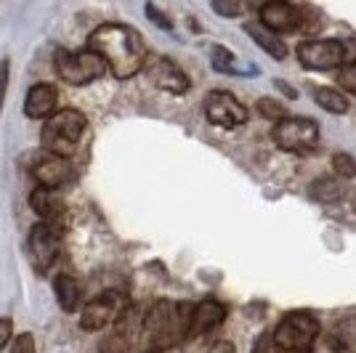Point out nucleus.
I'll use <instances>...</instances> for the list:
<instances>
[{
    "instance_id": "6e6552de",
    "label": "nucleus",
    "mask_w": 356,
    "mask_h": 353,
    "mask_svg": "<svg viewBox=\"0 0 356 353\" xmlns=\"http://www.w3.org/2000/svg\"><path fill=\"white\" fill-rule=\"evenodd\" d=\"M61 250V231H56L54 226L38 221L30 229L27 236V252H30V263L38 274H45L51 265L56 263Z\"/></svg>"
},
{
    "instance_id": "aec40b11",
    "label": "nucleus",
    "mask_w": 356,
    "mask_h": 353,
    "mask_svg": "<svg viewBox=\"0 0 356 353\" xmlns=\"http://www.w3.org/2000/svg\"><path fill=\"white\" fill-rule=\"evenodd\" d=\"M314 101H316V106H322L325 112H332V115H346L348 112V99L341 90L327 88V85L314 90Z\"/></svg>"
},
{
    "instance_id": "ddd939ff",
    "label": "nucleus",
    "mask_w": 356,
    "mask_h": 353,
    "mask_svg": "<svg viewBox=\"0 0 356 353\" xmlns=\"http://www.w3.org/2000/svg\"><path fill=\"white\" fill-rule=\"evenodd\" d=\"M30 205L32 210L40 215V221L48 223V226H54L56 231L64 229V221H67V205H64V199H61L59 192H54V189H35L30 194Z\"/></svg>"
},
{
    "instance_id": "f03ea898",
    "label": "nucleus",
    "mask_w": 356,
    "mask_h": 353,
    "mask_svg": "<svg viewBox=\"0 0 356 353\" xmlns=\"http://www.w3.org/2000/svg\"><path fill=\"white\" fill-rule=\"evenodd\" d=\"M189 303H173V300H157L149 309L144 319V335L154 345V351L173 348L178 343L189 340V322H192Z\"/></svg>"
},
{
    "instance_id": "f8f14e48",
    "label": "nucleus",
    "mask_w": 356,
    "mask_h": 353,
    "mask_svg": "<svg viewBox=\"0 0 356 353\" xmlns=\"http://www.w3.org/2000/svg\"><path fill=\"white\" fill-rule=\"evenodd\" d=\"M258 22L274 35L303 30V8L293 3H264L258 8Z\"/></svg>"
},
{
    "instance_id": "4468645a",
    "label": "nucleus",
    "mask_w": 356,
    "mask_h": 353,
    "mask_svg": "<svg viewBox=\"0 0 356 353\" xmlns=\"http://www.w3.org/2000/svg\"><path fill=\"white\" fill-rule=\"evenodd\" d=\"M56 101H59V90L51 83H38L27 90V99H24V115L30 120H48L54 117L59 109H56Z\"/></svg>"
},
{
    "instance_id": "cd10ccee",
    "label": "nucleus",
    "mask_w": 356,
    "mask_h": 353,
    "mask_svg": "<svg viewBox=\"0 0 356 353\" xmlns=\"http://www.w3.org/2000/svg\"><path fill=\"white\" fill-rule=\"evenodd\" d=\"M213 11L221 16H239L245 11V6L242 3H229V0H216L213 3Z\"/></svg>"
},
{
    "instance_id": "9d476101",
    "label": "nucleus",
    "mask_w": 356,
    "mask_h": 353,
    "mask_svg": "<svg viewBox=\"0 0 356 353\" xmlns=\"http://www.w3.org/2000/svg\"><path fill=\"white\" fill-rule=\"evenodd\" d=\"M205 117L221 128H239L248 122V109L229 90H210L205 96Z\"/></svg>"
},
{
    "instance_id": "72a5a7b5",
    "label": "nucleus",
    "mask_w": 356,
    "mask_h": 353,
    "mask_svg": "<svg viewBox=\"0 0 356 353\" xmlns=\"http://www.w3.org/2000/svg\"><path fill=\"white\" fill-rule=\"evenodd\" d=\"M274 85H277V88L282 90L284 96H290V99H296V96H298V90H296V88H290V85H287L284 80H274Z\"/></svg>"
},
{
    "instance_id": "a878e982",
    "label": "nucleus",
    "mask_w": 356,
    "mask_h": 353,
    "mask_svg": "<svg viewBox=\"0 0 356 353\" xmlns=\"http://www.w3.org/2000/svg\"><path fill=\"white\" fill-rule=\"evenodd\" d=\"M338 85H343L348 93L356 96V61H351V64H346V67L338 69Z\"/></svg>"
},
{
    "instance_id": "412c9836",
    "label": "nucleus",
    "mask_w": 356,
    "mask_h": 353,
    "mask_svg": "<svg viewBox=\"0 0 356 353\" xmlns=\"http://www.w3.org/2000/svg\"><path fill=\"white\" fill-rule=\"evenodd\" d=\"M309 192L316 202H338L343 197V186L332 178H319V181H314Z\"/></svg>"
},
{
    "instance_id": "7ed1b4c3",
    "label": "nucleus",
    "mask_w": 356,
    "mask_h": 353,
    "mask_svg": "<svg viewBox=\"0 0 356 353\" xmlns=\"http://www.w3.org/2000/svg\"><path fill=\"white\" fill-rule=\"evenodd\" d=\"M86 128H88V120H86L83 112H77V109H59L54 117L45 120L43 131H40L43 149L51 157L70 160L74 154V147L80 144Z\"/></svg>"
},
{
    "instance_id": "f3484780",
    "label": "nucleus",
    "mask_w": 356,
    "mask_h": 353,
    "mask_svg": "<svg viewBox=\"0 0 356 353\" xmlns=\"http://www.w3.org/2000/svg\"><path fill=\"white\" fill-rule=\"evenodd\" d=\"M245 32L258 43L261 51H266L271 59H284V56H287V45L280 40V35H274L271 30H266L261 22H245Z\"/></svg>"
},
{
    "instance_id": "423d86ee",
    "label": "nucleus",
    "mask_w": 356,
    "mask_h": 353,
    "mask_svg": "<svg viewBox=\"0 0 356 353\" xmlns=\"http://www.w3.org/2000/svg\"><path fill=\"white\" fill-rule=\"evenodd\" d=\"M298 61L314 69V72H330V69H341L348 64V45L343 40H316L309 38L303 43H298Z\"/></svg>"
},
{
    "instance_id": "39448f33",
    "label": "nucleus",
    "mask_w": 356,
    "mask_h": 353,
    "mask_svg": "<svg viewBox=\"0 0 356 353\" xmlns=\"http://www.w3.org/2000/svg\"><path fill=\"white\" fill-rule=\"evenodd\" d=\"M106 72H109L106 61L99 54H93L90 48H86V51H59L56 54V74L70 85H77V88L88 85L93 80L104 77Z\"/></svg>"
},
{
    "instance_id": "2eb2a0df",
    "label": "nucleus",
    "mask_w": 356,
    "mask_h": 353,
    "mask_svg": "<svg viewBox=\"0 0 356 353\" xmlns=\"http://www.w3.org/2000/svg\"><path fill=\"white\" fill-rule=\"evenodd\" d=\"M223 319H226V306L223 303L213 300V297L197 303L192 309V322H189V340L213 332L216 327H221Z\"/></svg>"
},
{
    "instance_id": "7c9ffc66",
    "label": "nucleus",
    "mask_w": 356,
    "mask_h": 353,
    "mask_svg": "<svg viewBox=\"0 0 356 353\" xmlns=\"http://www.w3.org/2000/svg\"><path fill=\"white\" fill-rule=\"evenodd\" d=\"M147 16L152 19V22H154V24H157V27H163V30H173L170 19H168V16H165L163 11L157 8V6H152V3H149V6H147Z\"/></svg>"
},
{
    "instance_id": "6ab92c4d",
    "label": "nucleus",
    "mask_w": 356,
    "mask_h": 353,
    "mask_svg": "<svg viewBox=\"0 0 356 353\" xmlns=\"http://www.w3.org/2000/svg\"><path fill=\"white\" fill-rule=\"evenodd\" d=\"M54 293H56V300H59L61 311H67V313L77 311V306H80V284H77L74 277L59 274V277L54 279Z\"/></svg>"
},
{
    "instance_id": "f257e3e1",
    "label": "nucleus",
    "mask_w": 356,
    "mask_h": 353,
    "mask_svg": "<svg viewBox=\"0 0 356 353\" xmlns=\"http://www.w3.org/2000/svg\"><path fill=\"white\" fill-rule=\"evenodd\" d=\"M88 48L106 61L109 72L118 80H131L147 67V43L141 32L120 22H106L96 27L88 38Z\"/></svg>"
},
{
    "instance_id": "5701e85b",
    "label": "nucleus",
    "mask_w": 356,
    "mask_h": 353,
    "mask_svg": "<svg viewBox=\"0 0 356 353\" xmlns=\"http://www.w3.org/2000/svg\"><path fill=\"white\" fill-rule=\"evenodd\" d=\"M332 170L338 173L341 178H354L356 176V160L351 154H346V151H338V154H332Z\"/></svg>"
},
{
    "instance_id": "393cba45",
    "label": "nucleus",
    "mask_w": 356,
    "mask_h": 353,
    "mask_svg": "<svg viewBox=\"0 0 356 353\" xmlns=\"http://www.w3.org/2000/svg\"><path fill=\"white\" fill-rule=\"evenodd\" d=\"M232 64H234V56H232L226 48H218V45H216V48H213V67H216L218 72H234L237 74V69H234Z\"/></svg>"
},
{
    "instance_id": "473e14b6",
    "label": "nucleus",
    "mask_w": 356,
    "mask_h": 353,
    "mask_svg": "<svg viewBox=\"0 0 356 353\" xmlns=\"http://www.w3.org/2000/svg\"><path fill=\"white\" fill-rule=\"evenodd\" d=\"M208 353H234V345L229 340H218L208 348Z\"/></svg>"
},
{
    "instance_id": "1a4fd4ad",
    "label": "nucleus",
    "mask_w": 356,
    "mask_h": 353,
    "mask_svg": "<svg viewBox=\"0 0 356 353\" xmlns=\"http://www.w3.org/2000/svg\"><path fill=\"white\" fill-rule=\"evenodd\" d=\"M125 309H128V303H125L122 295L118 293L96 295L88 306L83 309V313H80V329L83 332H99V329L109 327L112 322H118L120 313Z\"/></svg>"
},
{
    "instance_id": "b1692460",
    "label": "nucleus",
    "mask_w": 356,
    "mask_h": 353,
    "mask_svg": "<svg viewBox=\"0 0 356 353\" xmlns=\"http://www.w3.org/2000/svg\"><path fill=\"white\" fill-rule=\"evenodd\" d=\"M99 353H131V345L122 338H118L115 332H109V335L99 343Z\"/></svg>"
},
{
    "instance_id": "0eeeda50",
    "label": "nucleus",
    "mask_w": 356,
    "mask_h": 353,
    "mask_svg": "<svg viewBox=\"0 0 356 353\" xmlns=\"http://www.w3.org/2000/svg\"><path fill=\"white\" fill-rule=\"evenodd\" d=\"M271 138L282 151L309 154L319 144V125H316V120L309 117H287L284 122L274 125Z\"/></svg>"
},
{
    "instance_id": "c85d7f7f",
    "label": "nucleus",
    "mask_w": 356,
    "mask_h": 353,
    "mask_svg": "<svg viewBox=\"0 0 356 353\" xmlns=\"http://www.w3.org/2000/svg\"><path fill=\"white\" fill-rule=\"evenodd\" d=\"M11 340H14V322L8 316H0V353L8 348Z\"/></svg>"
},
{
    "instance_id": "dca6fc26",
    "label": "nucleus",
    "mask_w": 356,
    "mask_h": 353,
    "mask_svg": "<svg viewBox=\"0 0 356 353\" xmlns=\"http://www.w3.org/2000/svg\"><path fill=\"white\" fill-rule=\"evenodd\" d=\"M32 178L38 181V186L40 189H59L64 183H70V178H72V167H70V162L61 160V157H43V160H38L32 165Z\"/></svg>"
},
{
    "instance_id": "20e7f679",
    "label": "nucleus",
    "mask_w": 356,
    "mask_h": 353,
    "mask_svg": "<svg viewBox=\"0 0 356 353\" xmlns=\"http://www.w3.org/2000/svg\"><path fill=\"white\" fill-rule=\"evenodd\" d=\"M322 332L319 319L309 311H290L274 327V343L284 353H312L314 343Z\"/></svg>"
},
{
    "instance_id": "4be33fe9",
    "label": "nucleus",
    "mask_w": 356,
    "mask_h": 353,
    "mask_svg": "<svg viewBox=\"0 0 356 353\" xmlns=\"http://www.w3.org/2000/svg\"><path fill=\"white\" fill-rule=\"evenodd\" d=\"M258 112H261V117L271 120L274 125L287 120V109L280 101H274V99H258Z\"/></svg>"
},
{
    "instance_id": "f704fd0d",
    "label": "nucleus",
    "mask_w": 356,
    "mask_h": 353,
    "mask_svg": "<svg viewBox=\"0 0 356 353\" xmlns=\"http://www.w3.org/2000/svg\"><path fill=\"white\" fill-rule=\"evenodd\" d=\"M147 353H163V351H147Z\"/></svg>"
},
{
    "instance_id": "9b49d317",
    "label": "nucleus",
    "mask_w": 356,
    "mask_h": 353,
    "mask_svg": "<svg viewBox=\"0 0 356 353\" xmlns=\"http://www.w3.org/2000/svg\"><path fill=\"white\" fill-rule=\"evenodd\" d=\"M144 74L147 80L160 90H168V93H186L189 90V77L184 74V69L178 67L173 59L168 56H152L147 59V67H144Z\"/></svg>"
},
{
    "instance_id": "2f4dec72",
    "label": "nucleus",
    "mask_w": 356,
    "mask_h": 353,
    "mask_svg": "<svg viewBox=\"0 0 356 353\" xmlns=\"http://www.w3.org/2000/svg\"><path fill=\"white\" fill-rule=\"evenodd\" d=\"M11 353H35V338L32 335H19L11 345Z\"/></svg>"
},
{
    "instance_id": "bb28decb",
    "label": "nucleus",
    "mask_w": 356,
    "mask_h": 353,
    "mask_svg": "<svg viewBox=\"0 0 356 353\" xmlns=\"http://www.w3.org/2000/svg\"><path fill=\"white\" fill-rule=\"evenodd\" d=\"M252 353H284L277 343H274V335L271 332H264L261 338L255 340V345H252Z\"/></svg>"
},
{
    "instance_id": "c756f323",
    "label": "nucleus",
    "mask_w": 356,
    "mask_h": 353,
    "mask_svg": "<svg viewBox=\"0 0 356 353\" xmlns=\"http://www.w3.org/2000/svg\"><path fill=\"white\" fill-rule=\"evenodd\" d=\"M8 77H11V61L3 59L0 61V112H3V99L8 90Z\"/></svg>"
},
{
    "instance_id": "a211bd4d",
    "label": "nucleus",
    "mask_w": 356,
    "mask_h": 353,
    "mask_svg": "<svg viewBox=\"0 0 356 353\" xmlns=\"http://www.w3.org/2000/svg\"><path fill=\"white\" fill-rule=\"evenodd\" d=\"M144 313H141V309L138 306H128V309L120 313V319L115 322V335L118 338H122L131 348H134L136 343H138V335H141V329H144Z\"/></svg>"
}]
</instances>
